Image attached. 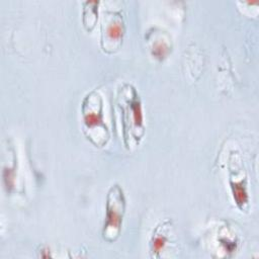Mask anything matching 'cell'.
Listing matches in <instances>:
<instances>
[{
    "mask_svg": "<svg viewBox=\"0 0 259 259\" xmlns=\"http://www.w3.org/2000/svg\"><path fill=\"white\" fill-rule=\"evenodd\" d=\"M124 20L121 12H106L101 25V48L106 53H114L122 42Z\"/></svg>",
    "mask_w": 259,
    "mask_h": 259,
    "instance_id": "4",
    "label": "cell"
},
{
    "mask_svg": "<svg viewBox=\"0 0 259 259\" xmlns=\"http://www.w3.org/2000/svg\"><path fill=\"white\" fill-rule=\"evenodd\" d=\"M231 187H232V192L234 199L236 200V203L240 208H243L244 204L248 203V192H247V187L246 183L243 182V180L231 182Z\"/></svg>",
    "mask_w": 259,
    "mask_h": 259,
    "instance_id": "6",
    "label": "cell"
},
{
    "mask_svg": "<svg viewBox=\"0 0 259 259\" xmlns=\"http://www.w3.org/2000/svg\"><path fill=\"white\" fill-rule=\"evenodd\" d=\"M119 107L122 116V133L126 141L132 138L137 144L144 136V122L141 99L137 90L130 84H124L119 92Z\"/></svg>",
    "mask_w": 259,
    "mask_h": 259,
    "instance_id": "1",
    "label": "cell"
},
{
    "mask_svg": "<svg viewBox=\"0 0 259 259\" xmlns=\"http://www.w3.org/2000/svg\"><path fill=\"white\" fill-rule=\"evenodd\" d=\"M103 102L101 96L96 92V91H91L88 93L83 102H82V116H83V121L85 125V132H87V137L88 139L93 142L94 140V145L96 146V131H98L99 136L101 138V141L104 144H106L109 136H108V131L103 122Z\"/></svg>",
    "mask_w": 259,
    "mask_h": 259,
    "instance_id": "3",
    "label": "cell"
},
{
    "mask_svg": "<svg viewBox=\"0 0 259 259\" xmlns=\"http://www.w3.org/2000/svg\"><path fill=\"white\" fill-rule=\"evenodd\" d=\"M125 204L122 188L118 184L112 185L106 196L105 221L102 229L103 239L109 243L114 242L119 237L125 212Z\"/></svg>",
    "mask_w": 259,
    "mask_h": 259,
    "instance_id": "2",
    "label": "cell"
},
{
    "mask_svg": "<svg viewBox=\"0 0 259 259\" xmlns=\"http://www.w3.org/2000/svg\"><path fill=\"white\" fill-rule=\"evenodd\" d=\"M87 4H88L89 7H86L84 5L83 23H84L85 28L88 31H91L93 29V27L95 26V23H96L97 18H98V8H96V6H98V2H96V1H92V2L87 1Z\"/></svg>",
    "mask_w": 259,
    "mask_h": 259,
    "instance_id": "5",
    "label": "cell"
},
{
    "mask_svg": "<svg viewBox=\"0 0 259 259\" xmlns=\"http://www.w3.org/2000/svg\"><path fill=\"white\" fill-rule=\"evenodd\" d=\"M166 243H167V238L164 235H156L152 243L153 252H156V253L160 252Z\"/></svg>",
    "mask_w": 259,
    "mask_h": 259,
    "instance_id": "7",
    "label": "cell"
}]
</instances>
